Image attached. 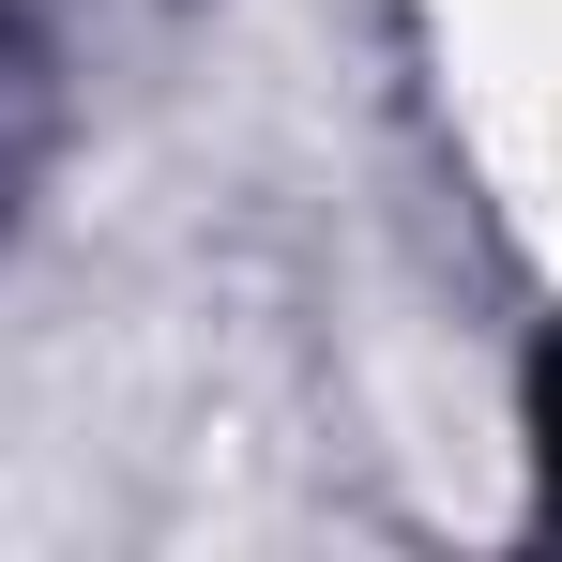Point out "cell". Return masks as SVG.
<instances>
[{"label": "cell", "instance_id": "obj_1", "mask_svg": "<svg viewBox=\"0 0 562 562\" xmlns=\"http://www.w3.org/2000/svg\"><path fill=\"white\" fill-rule=\"evenodd\" d=\"M31 153H46V46L0 15V213H15V183H31Z\"/></svg>", "mask_w": 562, "mask_h": 562}, {"label": "cell", "instance_id": "obj_2", "mask_svg": "<svg viewBox=\"0 0 562 562\" xmlns=\"http://www.w3.org/2000/svg\"><path fill=\"white\" fill-rule=\"evenodd\" d=\"M532 457H548V517H562V350L532 366Z\"/></svg>", "mask_w": 562, "mask_h": 562}]
</instances>
